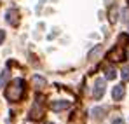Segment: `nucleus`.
I'll list each match as a JSON object with an SVG mask.
<instances>
[{
	"instance_id": "obj_1",
	"label": "nucleus",
	"mask_w": 129,
	"mask_h": 124,
	"mask_svg": "<svg viewBox=\"0 0 129 124\" xmlns=\"http://www.w3.org/2000/svg\"><path fill=\"white\" fill-rule=\"evenodd\" d=\"M24 81L23 79H14L12 82L9 84L7 87H5V98L9 100V102H19L23 98V94H24Z\"/></svg>"
},
{
	"instance_id": "obj_2",
	"label": "nucleus",
	"mask_w": 129,
	"mask_h": 124,
	"mask_svg": "<svg viewBox=\"0 0 129 124\" xmlns=\"http://www.w3.org/2000/svg\"><path fill=\"white\" fill-rule=\"evenodd\" d=\"M44 115V108H42V94H37V102L35 105L30 108V114H28V117L30 119H33V121H40Z\"/></svg>"
},
{
	"instance_id": "obj_3",
	"label": "nucleus",
	"mask_w": 129,
	"mask_h": 124,
	"mask_svg": "<svg viewBox=\"0 0 129 124\" xmlns=\"http://www.w3.org/2000/svg\"><path fill=\"white\" fill-rule=\"evenodd\" d=\"M107 58L110 60V61H115V63H119V61H124L126 60V53H124V49L119 45V47H113L110 53L107 54Z\"/></svg>"
},
{
	"instance_id": "obj_4",
	"label": "nucleus",
	"mask_w": 129,
	"mask_h": 124,
	"mask_svg": "<svg viewBox=\"0 0 129 124\" xmlns=\"http://www.w3.org/2000/svg\"><path fill=\"white\" fill-rule=\"evenodd\" d=\"M105 91H107V84H105V81L98 79V81L94 82V87H92V98H94V100H100V98L105 94Z\"/></svg>"
},
{
	"instance_id": "obj_5",
	"label": "nucleus",
	"mask_w": 129,
	"mask_h": 124,
	"mask_svg": "<svg viewBox=\"0 0 129 124\" xmlns=\"http://www.w3.org/2000/svg\"><path fill=\"white\" fill-rule=\"evenodd\" d=\"M72 107V102L68 100H56V102H51V108L54 112H61V110H66Z\"/></svg>"
},
{
	"instance_id": "obj_6",
	"label": "nucleus",
	"mask_w": 129,
	"mask_h": 124,
	"mask_svg": "<svg viewBox=\"0 0 129 124\" xmlns=\"http://www.w3.org/2000/svg\"><path fill=\"white\" fill-rule=\"evenodd\" d=\"M5 19L9 24H12V26H16L18 23H19V12L16 11V9H9L7 12H5Z\"/></svg>"
},
{
	"instance_id": "obj_7",
	"label": "nucleus",
	"mask_w": 129,
	"mask_h": 124,
	"mask_svg": "<svg viewBox=\"0 0 129 124\" xmlns=\"http://www.w3.org/2000/svg\"><path fill=\"white\" fill-rule=\"evenodd\" d=\"M124 94H126V87H124L122 84H117V86L112 89V98H113L115 102L122 100V98H124Z\"/></svg>"
},
{
	"instance_id": "obj_8",
	"label": "nucleus",
	"mask_w": 129,
	"mask_h": 124,
	"mask_svg": "<svg viewBox=\"0 0 129 124\" xmlns=\"http://www.w3.org/2000/svg\"><path fill=\"white\" fill-rule=\"evenodd\" d=\"M91 114H92V117H94V119H103V117H105V114H107V108H105V107H103V108L94 107V108L91 110Z\"/></svg>"
},
{
	"instance_id": "obj_9",
	"label": "nucleus",
	"mask_w": 129,
	"mask_h": 124,
	"mask_svg": "<svg viewBox=\"0 0 129 124\" xmlns=\"http://www.w3.org/2000/svg\"><path fill=\"white\" fill-rule=\"evenodd\" d=\"M31 82H33V86H35L37 89L45 87V79H44V77H40V75H33V77H31Z\"/></svg>"
},
{
	"instance_id": "obj_10",
	"label": "nucleus",
	"mask_w": 129,
	"mask_h": 124,
	"mask_svg": "<svg viewBox=\"0 0 129 124\" xmlns=\"http://www.w3.org/2000/svg\"><path fill=\"white\" fill-rule=\"evenodd\" d=\"M115 75H117V72H115V68H107V81H112V79H115Z\"/></svg>"
},
{
	"instance_id": "obj_11",
	"label": "nucleus",
	"mask_w": 129,
	"mask_h": 124,
	"mask_svg": "<svg viewBox=\"0 0 129 124\" xmlns=\"http://www.w3.org/2000/svg\"><path fill=\"white\" fill-rule=\"evenodd\" d=\"M98 53H101V45H96V47H94V49H92V51L87 54V58H89V60H92V58H94Z\"/></svg>"
},
{
	"instance_id": "obj_12",
	"label": "nucleus",
	"mask_w": 129,
	"mask_h": 124,
	"mask_svg": "<svg viewBox=\"0 0 129 124\" xmlns=\"http://www.w3.org/2000/svg\"><path fill=\"white\" fill-rule=\"evenodd\" d=\"M120 77H122V81H124V82H127V81H129V66H124V68H122Z\"/></svg>"
},
{
	"instance_id": "obj_13",
	"label": "nucleus",
	"mask_w": 129,
	"mask_h": 124,
	"mask_svg": "<svg viewBox=\"0 0 129 124\" xmlns=\"http://www.w3.org/2000/svg\"><path fill=\"white\" fill-rule=\"evenodd\" d=\"M7 79H9V70H5V72L0 75V87H4V84L7 82Z\"/></svg>"
},
{
	"instance_id": "obj_14",
	"label": "nucleus",
	"mask_w": 129,
	"mask_h": 124,
	"mask_svg": "<svg viewBox=\"0 0 129 124\" xmlns=\"http://www.w3.org/2000/svg\"><path fill=\"white\" fill-rule=\"evenodd\" d=\"M110 21H112V23L117 21V9H115V11H113V9L110 11Z\"/></svg>"
},
{
	"instance_id": "obj_15",
	"label": "nucleus",
	"mask_w": 129,
	"mask_h": 124,
	"mask_svg": "<svg viewBox=\"0 0 129 124\" xmlns=\"http://www.w3.org/2000/svg\"><path fill=\"white\" fill-rule=\"evenodd\" d=\"M112 124H124V119H122V117H117V119H113Z\"/></svg>"
},
{
	"instance_id": "obj_16",
	"label": "nucleus",
	"mask_w": 129,
	"mask_h": 124,
	"mask_svg": "<svg viewBox=\"0 0 129 124\" xmlns=\"http://www.w3.org/2000/svg\"><path fill=\"white\" fill-rule=\"evenodd\" d=\"M4 39H5V32H4V30H0V44L4 42Z\"/></svg>"
},
{
	"instance_id": "obj_17",
	"label": "nucleus",
	"mask_w": 129,
	"mask_h": 124,
	"mask_svg": "<svg viewBox=\"0 0 129 124\" xmlns=\"http://www.w3.org/2000/svg\"><path fill=\"white\" fill-rule=\"evenodd\" d=\"M127 16H129V12H127V11H124V12H122V19H124V21H127V19H129Z\"/></svg>"
},
{
	"instance_id": "obj_18",
	"label": "nucleus",
	"mask_w": 129,
	"mask_h": 124,
	"mask_svg": "<svg viewBox=\"0 0 129 124\" xmlns=\"http://www.w3.org/2000/svg\"><path fill=\"white\" fill-rule=\"evenodd\" d=\"M127 2H129V0H127Z\"/></svg>"
},
{
	"instance_id": "obj_19",
	"label": "nucleus",
	"mask_w": 129,
	"mask_h": 124,
	"mask_svg": "<svg viewBox=\"0 0 129 124\" xmlns=\"http://www.w3.org/2000/svg\"><path fill=\"white\" fill-rule=\"evenodd\" d=\"M49 124H51V122H49Z\"/></svg>"
}]
</instances>
